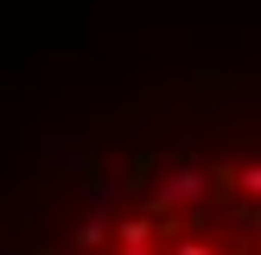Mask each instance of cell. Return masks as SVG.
Masks as SVG:
<instances>
[{
  "mask_svg": "<svg viewBox=\"0 0 261 255\" xmlns=\"http://www.w3.org/2000/svg\"><path fill=\"white\" fill-rule=\"evenodd\" d=\"M51 255H261V160L153 166Z\"/></svg>",
  "mask_w": 261,
  "mask_h": 255,
  "instance_id": "cell-1",
  "label": "cell"
}]
</instances>
